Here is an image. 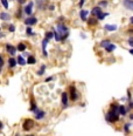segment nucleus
<instances>
[{"label":"nucleus","mask_w":133,"mask_h":136,"mask_svg":"<svg viewBox=\"0 0 133 136\" xmlns=\"http://www.w3.org/2000/svg\"><path fill=\"white\" fill-rule=\"evenodd\" d=\"M129 116H130V120H133V113H132V114H130Z\"/></svg>","instance_id":"46"},{"label":"nucleus","mask_w":133,"mask_h":136,"mask_svg":"<svg viewBox=\"0 0 133 136\" xmlns=\"http://www.w3.org/2000/svg\"><path fill=\"white\" fill-rule=\"evenodd\" d=\"M26 34L28 35V37H33V35H35V33L33 32V29H32V26H27V28H26Z\"/></svg>","instance_id":"26"},{"label":"nucleus","mask_w":133,"mask_h":136,"mask_svg":"<svg viewBox=\"0 0 133 136\" xmlns=\"http://www.w3.org/2000/svg\"><path fill=\"white\" fill-rule=\"evenodd\" d=\"M53 79H54V76H49V78H47V79H46V82H49V81H51V80H53Z\"/></svg>","instance_id":"41"},{"label":"nucleus","mask_w":133,"mask_h":136,"mask_svg":"<svg viewBox=\"0 0 133 136\" xmlns=\"http://www.w3.org/2000/svg\"><path fill=\"white\" fill-rule=\"evenodd\" d=\"M89 11L86 10H81L80 11V18L82 21H88V15H89Z\"/></svg>","instance_id":"14"},{"label":"nucleus","mask_w":133,"mask_h":136,"mask_svg":"<svg viewBox=\"0 0 133 136\" xmlns=\"http://www.w3.org/2000/svg\"><path fill=\"white\" fill-rule=\"evenodd\" d=\"M27 64L28 65H35L36 64V58L33 56V55H29L28 59H27Z\"/></svg>","instance_id":"23"},{"label":"nucleus","mask_w":133,"mask_h":136,"mask_svg":"<svg viewBox=\"0 0 133 136\" xmlns=\"http://www.w3.org/2000/svg\"><path fill=\"white\" fill-rule=\"evenodd\" d=\"M33 6H34V2L33 1H29L28 4L23 7V12H25L26 15L28 17H32V13H33Z\"/></svg>","instance_id":"5"},{"label":"nucleus","mask_w":133,"mask_h":136,"mask_svg":"<svg viewBox=\"0 0 133 136\" xmlns=\"http://www.w3.org/2000/svg\"><path fill=\"white\" fill-rule=\"evenodd\" d=\"M8 32H11V33H14V32H15V25L9 24V25H8Z\"/></svg>","instance_id":"35"},{"label":"nucleus","mask_w":133,"mask_h":136,"mask_svg":"<svg viewBox=\"0 0 133 136\" xmlns=\"http://www.w3.org/2000/svg\"><path fill=\"white\" fill-rule=\"evenodd\" d=\"M129 52H130V54H132V55H133V48H130Z\"/></svg>","instance_id":"45"},{"label":"nucleus","mask_w":133,"mask_h":136,"mask_svg":"<svg viewBox=\"0 0 133 136\" xmlns=\"http://www.w3.org/2000/svg\"><path fill=\"white\" fill-rule=\"evenodd\" d=\"M56 31L58 32V34L61 35V40L64 41L68 37H69V27L63 22H58L56 26Z\"/></svg>","instance_id":"2"},{"label":"nucleus","mask_w":133,"mask_h":136,"mask_svg":"<svg viewBox=\"0 0 133 136\" xmlns=\"http://www.w3.org/2000/svg\"><path fill=\"white\" fill-rule=\"evenodd\" d=\"M129 109H133V100H131V101H129Z\"/></svg>","instance_id":"38"},{"label":"nucleus","mask_w":133,"mask_h":136,"mask_svg":"<svg viewBox=\"0 0 133 136\" xmlns=\"http://www.w3.org/2000/svg\"><path fill=\"white\" fill-rule=\"evenodd\" d=\"M15 136H19V134H17V135H15Z\"/></svg>","instance_id":"49"},{"label":"nucleus","mask_w":133,"mask_h":136,"mask_svg":"<svg viewBox=\"0 0 133 136\" xmlns=\"http://www.w3.org/2000/svg\"><path fill=\"white\" fill-rule=\"evenodd\" d=\"M119 114H120L121 117H123V116H126V114H127V108L125 107L124 105H120V106H119Z\"/></svg>","instance_id":"19"},{"label":"nucleus","mask_w":133,"mask_h":136,"mask_svg":"<svg viewBox=\"0 0 133 136\" xmlns=\"http://www.w3.org/2000/svg\"><path fill=\"white\" fill-rule=\"evenodd\" d=\"M45 116H46V113L43 110L40 109V108H37V109L34 111V117H35V120H43V119H45Z\"/></svg>","instance_id":"10"},{"label":"nucleus","mask_w":133,"mask_h":136,"mask_svg":"<svg viewBox=\"0 0 133 136\" xmlns=\"http://www.w3.org/2000/svg\"><path fill=\"white\" fill-rule=\"evenodd\" d=\"M107 15H109V13H107V12H106V13L102 12V13H99V14L97 15V19H98V21H103V20H104L105 18L107 17Z\"/></svg>","instance_id":"25"},{"label":"nucleus","mask_w":133,"mask_h":136,"mask_svg":"<svg viewBox=\"0 0 133 136\" xmlns=\"http://www.w3.org/2000/svg\"><path fill=\"white\" fill-rule=\"evenodd\" d=\"M130 127H131V123H125L124 124V132H125V134H129V132H130Z\"/></svg>","instance_id":"30"},{"label":"nucleus","mask_w":133,"mask_h":136,"mask_svg":"<svg viewBox=\"0 0 133 136\" xmlns=\"http://www.w3.org/2000/svg\"><path fill=\"white\" fill-rule=\"evenodd\" d=\"M17 48H18V52H25L27 49V46H26V43H23V42H19Z\"/></svg>","instance_id":"21"},{"label":"nucleus","mask_w":133,"mask_h":136,"mask_svg":"<svg viewBox=\"0 0 133 136\" xmlns=\"http://www.w3.org/2000/svg\"><path fill=\"white\" fill-rule=\"evenodd\" d=\"M127 100H129V101H131V100H132V95H131L130 89H127Z\"/></svg>","instance_id":"37"},{"label":"nucleus","mask_w":133,"mask_h":136,"mask_svg":"<svg viewBox=\"0 0 133 136\" xmlns=\"http://www.w3.org/2000/svg\"><path fill=\"white\" fill-rule=\"evenodd\" d=\"M36 109H37V106H36V103H35L34 99H31V110L34 113Z\"/></svg>","instance_id":"27"},{"label":"nucleus","mask_w":133,"mask_h":136,"mask_svg":"<svg viewBox=\"0 0 133 136\" xmlns=\"http://www.w3.org/2000/svg\"><path fill=\"white\" fill-rule=\"evenodd\" d=\"M22 13H25V12H23V10H20V8H19V10L17 11V13H15V17H17L18 19H20L21 17H22Z\"/></svg>","instance_id":"32"},{"label":"nucleus","mask_w":133,"mask_h":136,"mask_svg":"<svg viewBox=\"0 0 133 136\" xmlns=\"http://www.w3.org/2000/svg\"><path fill=\"white\" fill-rule=\"evenodd\" d=\"M116 48H117V46L115 45V43H110V45H109V46H107V47H105V48H104V49H105V51H106V52H107V53H111V52H113V51H115V49H116Z\"/></svg>","instance_id":"22"},{"label":"nucleus","mask_w":133,"mask_h":136,"mask_svg":"<svg viewBox=\"0 0 133 136\" xmlns=\"http://www.w3.org/2000/svg\"><path fill=\"white\" fill-rule=\"evenodd\" d=\"M110 43H111L110 39H105V40H102V41H100L99 46H100V47H103V48H105V47H107Z\"/></svg>","instance_id":"24"},{"label":"nucleus","mask_w":133,"mask_h":136,"mask_svg":"<svg viewBox=\"0 0 133 136\" xmlns=\"http://www.w3.org/2000/svg\"><path fill=\"white\" fill-rule=\"evenodd\" d=\"M53 32H54V39H55V41H62V40H61V35L58 34V32L55 31V29H53Z\"/></svg>","instance_id":"28"},{"label":"nucleus","mask_w":133,"mask_h":136,"mask_svg":"<svg viewBox=\"0 0 133 136\" xmlns=\"http://www.w3.org/2000/svg\"><path fill=\"white\" fill-rule=\"evenodd\" d=\"M123 6L129 11H133V0H123Z\"/></svg>","instance_id":"13"},{"label":"nucleus","mask_w":133,"mask_h":136,"mask_svg":"<svg viewBox=\"0 0 133 136\" xmlns=\"http://www.w3.org/2000/svg\"><path fill=\"white\" fill-rule=\"evenodd\" d=\"M0 19L1 21H9L11 20V14L7 12H1L0 13Z\"/></svg>","instance_id":"16"},{"label":"nucleus","mask_w":133,"mask_h":136,"mask_svg":"<svg viewBox=\"0 0 133 136\" xmlns=\"http://www.w3.org/2000/svg\"><path fill=\"white\" fill-rule=\"evenodd\" d=\"M17 1H18L20 5H23V4H25V2H26V0H17Z\"/></svg>","instance_id":"42"},{"label":"nucleus","mask_w":133,"mask_h":136,"mask_svg":"<svg viewBox=\"0 0 133 136\" xmlns=\"http://www.w3.org/2000/svg\"><path fill=\"white\" fill-rule=\"evenodd\" d=\"M84 2H85V0H80V4H78V6H80V7H83Z\"/></svg>","instance_id":"39"},{"label":"nucleus","mask_w":133,"mask_h":136,"mask_svg":"<svg viewBox=\"0 0 133 136\" xmlns=\"http://www.w3.org/2000/svg\"><path fill=\"white\" fill-rule=\"evenodd\" d=\"M48 42H49V40L46 39V38L42 40V55L45 56V58H47L48 56V52H47V49H46V48H47Z\"/></svg>","instance_id":"12"},{"label":"nucleus","mask_w":133,"mask_h":136,"mask_svg":"<svg viewBox=\"0 0 133 136\" xmlns=\"http://www.w3.org/2000/svg\"><path fill=\"white\" fill-rule=\"evenodd\" d=\"M130 24H131V25H133V17L130 18Z\"/></svg>","instance_id":"43"},{"label":"nucleus","mask_w":133,"mask_h":136,"mask_svg":"<svg viewBox=\"0 0 133 136\" xmlns=\"http://www.w3.org/2000/svg\"><path fill=\"white\" fill-rule=\"evenodd\" d=\"M5 48H6V52L9 54L11 56H14L15 54H17V52H18V48L14 47L13 45H11V43H6Z\"/></svg>","instance_id":"6"},{"label":"nucleus","mask_w":133,"mask_h":136,"mask_svg":"<svg viewBox=\"0 0 133 136\" xmlns=\"http://www.w3.org/2000/svg\"><path fill=\"white\" fill-rule=\"evenodd\" d=\"M81 38H83V39H85V38H86V35H85V34H83V33H81Z\"/></svg>","instance_id":"44"},{"label":"nucleus","mask_w":133,"mask_h":136,"mask_svg":"<svg viewBox=\"0 0 133 136\" xmlns=\"http://www.w3.org/2000/svg\"><path fill=\"white\" fill-rule=\"evenodd\" d=\"M1 4H2V6H4V8H5V10H8V7H9V5H8V0H1Z\"/></svg>","instance_id":"33"},{"label":"nucleus","mask_w":133,"mask_h":136,"mask_svg":"<svg viewBox=\"0 0 133 136\" xmlns=\"http://www.w3.org/2000/svg\"><path fill=\"white\" fill-rule=\"evenodd\" d=\"M37 21H39L37 20V18H35V17L32 15V17H27L23 22H25L26 26H34V25H36L37 24Z\"/></svg>","instance_id":"7"},{"label":"nucleus","mask_w":133,"mask_h":136,"mask_svg":"<svg viewBox=\"0 0 133 136\" xmlns=\"http://www.w3.org/2000/svg\"><path fill=\"white\" fill-rule=\"evenodd\" d=\"M119 106L118 103H112L110 106V110L105 114V120L109 122V123H115L119 120L120 117V114H119Z\"/></svg>","instance_id":"1"},{"label":"nucleus","mask_w":133,"mask_h":136,"mask_svg":"<svg viewBox=\"0 0 133 136\" xmlns=\"http://www.w3.org/2000/svg\"><path fill=\"white\" fill-rule=\"evenodd\" d=\"M48 10H49V11H54V10H55V6H54V5H49V6H48Z\"/></svg>","instance_id":"40"},{"label":"nucleus","mask_w":133,"mask_h":136,"mask_svg":"<svg viewBox=\"0 0 133 136\" xmlns=\"http://www.w3.org/2000/svg\"><path fill=\"white\" fill-rule=\"evenodd\" d=\"M69 97L71 101H78V99H80V94H78L77 89H76L75 86H70L69 87Z\"/></svg>","instance_id":"3"},{"label":"nucleus","mask_w":133,"mask_h":136,"mask_svg":"<svg viewBox=\"0 0 133 136\" xmlns=\"http://www.w3.org/2000/svg\"><path fill=\"white\" fill-rule=\"evenodd\" d=\"M103 12V10H102V7H99V6H96V7H93V8L91 10V14H92V17H96L97 18V15L99 14V13H102Z\"/></svg>","instance_id":"15"},{"label":"nucleus","mask_w":133,"mask_h":136,"mask_svg":"<svg viewBox=\"0 0 133 136\" xmlns=\"http://www.w3.org/2000/svg\"><path fill=\"white\" fill-rule=\"evenodd\" d=\"M45 38L46 39H48V40H51L54 38V32H47V33H46V35H45Z\"/></svg>","instance_id":"29"},{"label":"nucleus","mask_w":133,"mask_h":136,"mask_svg":"<svg viewBox=\"0 0 133 136\" xmlns=\"http://www.w3.org/2000/svg\"><path fill=\"white\" fill-rule=\"evenodd\" d=\"M98 6L99 7H106L107 6V1L106 0H100V1L98 2Z\"/></svg>","instance_id":"34"},{"label":"nucleus","mask_w":133,"mask_h":136,"mask_svg":"<svg viewBox=\"0 0 133 136\" xmlns=\"http://www.w3.org/2000/svg\"><path fill=\"white\" fill-rule=\"evenodd\" d=\"M46 65H42L41 67H40V70L37 72V75H43V73H45V70H46Z\"/></svg>","instance_id":"31"},{"label":"nucleus","mask_w":133,"mask_h":136,"mask_svg":"<svg viewBox=\"0 0 133 136\" xmlns=\"http://www.w3.org/2000/svg\"><path fill=\"white\" fill-rule=\"evenodd\" d=\"M33 127H34V121L32 119H26L25 121H23L22 129L25 130V132H29V130H31Z\"/></svg>","instance_id":"4"},{"label":"nucleus","mask_w":133,"mask_h":136,"mask_svg":"<svg viewBox=\"0 0 133 136\" xmlns=\"http://www.w3.org/2000/svg\"><path fill=\"white\" fill-rule=\"evenodd\" d=\"M127 42H129V45H130V46H131V47L133 48V37L129 38V40H127Z\"/></svg>","instance_id":"36"},{"label":"nucleus","mask_w":133,"mask_h":136,"mask_svg":"<svg viewBox=\"0 0 133 136\" xmlns=\"http://www.w3.org/2000/svg\"><path fill=\"white\" fill-rule=\"evenodd\" d=\"M7 65H8V68H15V66L18 65V60L14 56H9L8 60H7Z\"/></svg>","instance_id":"11"},{"label":"nucleus","mask_w":133,"mask_h":136,"mask_svg":"<svg viewBox=\"0 0 133 136\" xmlns=\"http://www.w3.org/2000/svg\"><path fill=\"white\" fill-rule=\"evenodd\" d=\"M17 60H18V65H19V66H25V65L27 64V60L25 59V56H23V55H19L17 58Z\"/></svg>","instance_id":"18"},{"label":"nucleus","mask_w":133,"mask_h":136,"mask_svg":"<svg viewBox=\"0 0 133 136\" xmlns=\"http://www.w3.org/2000/svg\"><path fill=\"white\" fill-rule=\"evenodd\" d=\"M68 100H69V94L63 92L61 94V102H62V108H67L68 107Z\"/></svg>","instance_id":"9"},{"label":"nucleus","mask_w":133,"mask_h":136,"mask_svg":"<svg viewBox=\"0 0 133 136\" xmlns=\"http://www.w3.org/2000/svg\"><path fill=\"white\" fill-rule=\"evenodd\" d=\"M86 22H88V25H89V26H96L97 24H98V19H97L96 17L89 18V19H88V21H86Z\"/></svg>","instance_id":"17"},{"label":"nucleus","mask_w":133,"mask_h":136,"mask_svg":"<svg viewBox=\"0 0 133 136\" xmlns=\"http://www.w3.org/2000/svg\"><path fill=\"white\" fill-rule=\"evenodd\" d=\"M48 1L49 0H36V6H37V10L40 11H43L47 8V5H48Z\"/></svg>","instance_id":"8"},{"label":"nucleus","mask_w":133,"mask_h":136,"mask_svg":"<svg viewBox=\"0 0 133 136\" xmlns=\"http://www.w3.org/2000/svg\"><path fill=\"white\" fill-rule=\"evenodd\" d=\"M127 32H129V33H132V34H133V28H131V29H129V31H127Z\"/></svg>","instance_id":"47"},{"label":"nucleus","mask_w":133,"mask_h":136,"mask_svg":"<svg viewBox=\"0 0 133 136\" xmlns=\"http://www.w3.org/2000/svg\"><path fill=\"white\" fill-rule=\"evenodd\" d=\"M104 29L106 32H115L117 31V26L116 25H110V24H107V25L104 26Z\"/></svg>","instance_id":"20"},{"label":"nucleus","mask_w":133,"mask_h":136,"mask_svg":"<svg viewBox=\"0 0 133 136\" xmlns=\"http://www.w3.org/2000/svg\"><path fill=\"white\" fill-rule=\"evenodd\" d=\"M26 136H34V135H26Z\"/></svg>","instance_id":"48"}]
</instances>
